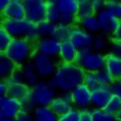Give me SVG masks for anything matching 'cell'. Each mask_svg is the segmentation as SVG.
Returning <instances> with one entry per match:
<instances>
[{
	"label": "cell",
	"instance_id": "23",
	"mask_svg": "<svg viewBox=\"0 0 121 121\" xmlns=\"http://www.w3.org/2000/svg\"><path fill=\"white\" fill-rule=\"evenodd\" d=\"M78 24L94 35L101 33V28H100L99 21L97 14H94L92 16L79 19Z\"/></svg>",
	"mask_w": 121,
	"mask_h": 121
},
{
	"label": "cell",
	"instance_id": "27",
	"mask_svg": "<svg viewBox=\"0 0 121 121\" xmlns=\"http://www.w3.org/2000/svg\"><path fill=\"white\" fill-rule=\"evenodd\" d=\"M94 14H96V13L93 8L92 0H78V8L77 11L78 20Z\"/></svg>",
	"mask_w": 121,
	"mask_h": 121
},
{
	"label": "cell",
	"instance_id": "10",
	"mask_svg": "<svg viewBox=\"0 0 121 121\" xmlns=\"http://www.w3.org/2000/svg\"><path fill=\"white\" fill-rule=\"evenodd\" d=\"M23 109L22 103L9 95L0 96V119H15Z\"/></svg>",
	"mask_w": 121,
	"mask_h": 121
},
{
	"label": "cell",
	"instance_id": "29",
	"mask_svg": "<svg viewBox=\"0 0 121 121\" xmlns=\"http://www.w3.org/2000/svg\"><path fill=\"white\" fill-rule=\"evenodd\" d=\"M105 9L119 20L121 19V0H105Z\"/></svg>",
	"mask_w": 121,
	"mask_h": 121
},
{
	"label": "cell",
	"instance_id": "9",
	"mask_svg": "<svg viewBox=\"0 0 121 121\" xmlns=\"http://www.w3.org/2000/svg\"><path fill=\"white\" fill-rule=\"evenodd\" d=\"M94 37H95L94 34L88 32L77 23L72 26L69 40L73 43L78 50H81L90 48L92 47Z\"/></svg>",
	"mask_w": 121,
	"mask_h": 121
},
{
	"label": "cell",
	"instance_id": "24",
	"mask_svg": "<svg viewBox=\"0 0 121 121\" xmlns=\"http://www.w3.org/2000/svg\"><path fill=\"white\" fill-rule=\"evenodd\" d=\"M71 26L65 25L62 23H57L53 25V29L51 32V37L57 39L59 42H64L69 40L71 33Z\"/></svg>",
	"mask_w": 121,
	"mask_h": 121
},
{
	"label": "cell",
	"instance_id": "37",
	"mask_svg": "<svg viewBox=\"0 0 121 121\" xmlns=\"http://www.w3.org/2000/svg\"><path fill=\"white\" fill-rule=\"evenodd\" d=\"M109 53H111L116 56L121 58V41L110 40L109 48Z\"/></svg>",
	"mask_w": 121,
	"mask_h": 121
},
{
	"label": "cell",
	"instance_id": "2",
	"mask_svg": "<svg viewBox=\"0 0 121 121\" xmlns=\"http://www.w3.org/2000/svg\"><path fill=\"white\" fill-rule=\"evenodd\" d=\"M34 51V43L25 39H13L4 53L12 59L18 67H22L30 61Z\"/></svg>",
	"mask_w": 121,
	"mask_h": 121
},
{
	"label": "cell",
	"instance_id": "25",
	"mask_svg": "<svg viewBox=\"0 0 121 121\" xmlns=\"http://www.w3.org/2000/svg\"><path fill=\"white\" fill-rule=\"evenodd\" d=\"M109 43H110L109 37L104 34L103 33H99L98 34H95L94 37L91 48L99 53H104V52L107 50L109 51Z\"/></svg>",
	"mask_w": 121,
	"mask_h": 121
},
{
	"label": "cell",
	"instance_id": "32",
	"mask_svg": "<svg viewBox=\"0 0 121 121\" xmlns=\"http://www.w3.org/2000/svg\"><path fill=\"white\" fill-rule=\"evenodd\" d=\"M104 109L116 116L121 110V99H119L115 95H113V97L110 99Z\"/></svg>",
	"mask_w": 121,
	"mask_h": 121
},
{
	"label": "cell",
	"instance_id": "13",
	"mask_svg": "<svg viewBox=\"0 0 121 121\" xmlns=\"http://www.w3.org/2000/svg\"><path fill=\"white\" fill-rule=\"evenodd\" d=\"M113 95H114L110 89V86L100 87L92 90V94H91L92 109H104Z\"/></svg>",
	"mask_w": 121,
	"mask_h": 121
},
{
	"label": "cell",
	"instance_id": "17",
	"mask_svg": "<svg viewBox=\"0 0 121 121\" xmlns=\"http://www.w3.org/2000/svg\"><path fill=\"white\" fill-rule=\"evenodd\" d=\"M78 49L69 40L62 42L58 60L62 64H74L78 57Z\"/></svg>",
	"mask_w": 121,
	"mask_h": 121
},
{
	"label": "cell",
	"instance_id": "28",
	"mask_svg": "<svg viewBox=\"0 0 121 121\" xmlns=\"http://www.w3.org/2000/svg\"><path fill=\"white\" fill-rule=\"evenodd\" d=\"M60 13L56 5V0H47V9L45 19L51 23H59Z\"/></svg>",
	"mask_w": 121,
	"mask_h": 121
},
{
	"label": "cell",
	"instance_id": "7",
	"mask_svg": "<svg viewBox=\"0 0 121 121\" xmlns=\"http://www.w3.org/2000/svg\"><path fill=\"white\" fill-rule=\"evenodd\" d=\"M25 18L33 23L45 19L47 9L46 0H23Z\"/></svg>",
	"mask_w": 121,
	"mask_h": 121
},
{
	"label": "cell",
	"instance_id": "21",
	"mask_svg": "<svg viewBox=\"0 0 121 121\" xmlns=\"http://www.w3.org/2000/svg\"><path fill=\"white\" fill-rule=\"evenodd\" d=\"M22 69L23 73L24 83L30 88L35 86L41 80V78L38 73L37 70L30 62H28L24 65L22 66Z\"/></svg>",
	"mask_w": 121,
	"mask_h": 121
},
{
	"label": "cell",
	"instance_id": "4",
	"mask_svg": "<svg viewBox=\"0 0 121 121\" xmlns=\"http://www.w3.org/2000/svg\"><path fill=\"white\" fill-rule=\"evenodd\" d=\"M57 92L48 80L41 79L31 88V101L34 107H50L58 95Z\"/></svg>",
	"mask_w": 121,
	"mask_h": 121
},
{
	"label": "cell",
	"instance_id": "42",
	"mask_svg": "<svg viewBox=\"0 0 121 121\" xmlns=\"http://www.w3.org/2000/svg\"><path fill=\"white\" fill-rule=\"evenodd\" d=\"M9 84L7 80H1L0 81V96H6L9 95Z\"/></svg>",
	"mask_w": 121,
	"mask_h": 121
},
{
	"label": "cell",
	"instance_id": "26",
	"mask_svg": "<svg viewBox=\"0 0 121 121\" xmlns=\"http://www.w3.org/2000/svg\"><path fill=\"white\" fill-rule=\"evenodd\" d=\"M56 5L60 14L63 13L77 14L78 0H56Z\"/></svg>",
	"mask_w": 121,
	"mask_h": 121
},
{
	"label": "cell",
	"instance_id": "38",
	"mask_svg": "<svg viewBox=\"0 0 121 121\" xmlns=\"http://www.w3.org/2000/svg\"><path fill=\"white\" fill-rule=\"evenodd\" d=\"M15 120L16 121H34V117H33L32 112L22 109V110L18 113L17 117L15 118Z\"/></svg>",
	"mask_w": 121,
	"mask_h": 121
},
{
	"label": "cell",
	"instance_id": "20",
	"mask_svg": "<svg viewBox=\"0 0 121 121\" xmlns=\"http://www.w3.org/2000/svg\"><path fill=\"white\" fill-rule=\"evenodd\" d=\"M18 66L4 53H0V78L7 80L10 78Z\"/></svg>",
	"mask_w": 121,
	"mask_h": 121
},
{
	"label": "cell",
	"instance_id": "35",
	"mask_svg": "<svg viewBox=\"0 0 121 121\" xmlns=\"http://www.w3.org/2000/svg\"><path fill=\"white\" fill-rule=\"evenodd\" d=\"M78 22V18L77 17V14H71V13H63L60 14L59 18V23H62L65 25L69 26H73L77 24Z\"/></svg>",
	"mask_w": 121,
	"mask_h": 121
},
{
	"label": "cell",
	"instance_id": "18",
	"mask_svg": "<svg viewBox=\"0 0 121 121\" xmlns=\"http://www.w3.org/2000/svg\"><path fill=\"white\" fill-rule=\"evenodd\" d=\"M9 84V95L18 99L22 104L31 100V88L24 82L13 83Z\"/></svg>",
	"mask_w": 121,
	"mask_h": 121
},
{
	"label": "cell",
	"instance_id": "39",
	"mask_svg": "<svg viewBox=\"0 0 121 121\" xmlns=\"http://www.w3.org/2000/svg\"><path fill=\"white\" fill-rule=\"evenodd\" d=\"M110 89L112 90L113 95L121 99V79L113 81L110 85Z\"/></svg>",
	"mask_w": 121,
	"mask_h": 121
},
{
	"label": "cell",
	"instance_id": "6",
	"mask_svg": "<svg viewBox=\"0 0 121 121\" xmlns=\"http://www.w3.org/2000/svg\"><path fill=\"white\" fill-rule=\"evenodd\" d=\"M32 23L26 18L18 19L2 18L0 28L7 31L13 39H25Z\"/></svg>",
	"mask_w": 121,
	"mask_h": 121
},
{
	"label": "cell",
	"instance_id": "22",
	"mask_svg": "<svg viewBox=\"0 0 121 121\" xmlns=\"http://www.w3.org/2000/svg\"><path fill=\"white\" fill-rule=\"evenodd\" d=\"M34 121H58L59 116L50 107H35L32 112Z\"/></svg>",
	"mask_w": 121,
	"mask_h": 121
},
{
	"label": "cell",
	"instance_id": "34",
	"mask_svg": "<svg viewBox=\"0 0 121 121\" xmlns=\"http://www.w3.org/2000/svg\"><path fill=\"white\" fill-rule=\"evenodd\" d=\"M58 121H80V111L73 108L69 112L59 116Z\"/></svg>",
	"mask_w": 121,
	"mask_h": 121
},
{
	"label": "cell",
	"instance_id": "47",
	"mask_svg": "<svg viewBox=\"0 0 121 121\" xmlns=\"http://www.w3.org/2000/svg\"><path fill=\"white\" fill-rule=\"evenodd\" d=\"M114 121H121V119H118V118H115V119H114Z\"/></svg>",
	"mask_w": 121,
	"mask_h": 121
},
{
	"label": "cell",
	"instance_id": "31",
	"mask_svg": "<svg viewBox=\"0 0 121 121\" xmlns=\"http://www.w3.org/2000/svg\"><path fill=\"white\" fill-rule=\"evenodd\" d=\"M35 24H36L38 33H39V39L40 38L48 37V36L51 35L53 23H51L50 22H48L46 19H43L42 21L39 22V23H35Z\"/></svg>",
	"mask_w": 121,
	"mask_h": 121
},
{
	"label": "cell",
	"instance_id": "8",
	"mask_svg": "<svg viewBox=\"0 0 121 121\" xmlns=\"http://www.w3.org/2000/svg\"><path fill=\"white\" fill-rule=\"evenodd\" d=\"M71 94V99L73 108L79 111L84 109H91V94L92 90L84 84L78 85L73 89Z\"/></svg>",
	"mask_w": 121,
	"mask_h": 121
},
{
	"label": "cell",
	"instance_id": "19",
	"mask_svg": "<svg viewBox=\"0 0 121 121\" xmlns=\"http://www.w3.org/2000/svg\"><path fill=\"white\" fill-rule=\"evenodd\" d=\"M104 69L114 81L121 79V58L108 52L105 54Z\"/></svg>",
	"mask_w": 121,
	"mask_h": 121
},
{
	"label": "cell",
	"instance_id": "3",
	"mask_svg": "<svg viewBox=\"0 0 121 121\" xmlns=\"http://www.w3.org/2000/svg\"><path fill=\"white\" fill-rule=\"evenodd\" d=\"M105 54L95 51L91 48L78 50L75 64L85 73L100 71L104 69Z\"/></svg>",
	"mask_w": 121,
	"mask_h": 121
},
{
	"label": "cell",
	"instance_id": "41",
	"mask_svg": "<svg viewBox=\"0 0 121 121\" xmlns=\"http://www.w3.org/2000/svg\"><path fill=\"white\" fill-rule=\"evenodd\" d=\"M92 4L96 13L105 9V0H92Z\"/></svg>",
	"mask_w": 121,
	"mask_h": 121
},
{
	"label": "cell",
	"instance_id": "46",
	"mask_svg": "<svg viewBox=\"0 0 121 121\" xmlns=\"http://www.w3.org/2000/svg\"><path fill=\"white\" fill-rule=\"evenodd\" d=\"M116 118H118V119H121V110L119 111V114L116 115Z\"/></svg>",
	"mask_w": 121,
	"mask_h": 121
},
{
	"label": "cell",
	"instance_id": "43",
	"mask_svg": "<svg viewBox=\"0 0 121 121\" xmlns=\"http://www.w3.org/2000/svg\"><path fill=\"white\" fill-rule=\"evenodd\" d=\"M80 121H94L91 109H84L80 111Z\"/></svg>",
	"mask_w": 121,
	"mask_h": 121
},
{
	"label": "cell",
	"instance_id": "1",
	"mask_svg": "<svg viewBox=\"0 0 121 121\" xmlns=\"http://www.w3.org/2000/svg\"><path fill=\"white\" fill-rule=\"evenodd\" d=\"M85 72L76 64L59 63L53 76L48 80L58 92L70 93L84 84Z\"/></svg>",
	"mask_w": 121,
	"mask_h": 121
},
{
	"label": "cell",
	"instance_id": "45",
	"mask_svg": "<svg viewBox=\"0 0 121 121\" xmlns=\"http://www.w3.org/2000/svg\"><path fill=\"white\" fill-rule=\"evenodd\" d=\"M0 121H16L15 119H0Z\"/></svg>",
	"mask_w": 121,
	"mask_h": 121
},
{
	"label": "cell",
	"instance_id": "12",
	"mask_svg": "<svg viewBox=\"0 0 121 121\" xmlns=\"http://www.w3.org/2000/svg\"><path fill=\"white\" fill-rule=\"evenodd\" d=\"M61 43H62L59 40L48 36L39 39V40L34 43V47L36 51L58 59L61 48Z\"/></svg>",
	"mask_w": 121,
	"mask_h": 121
},
{
	"label": "cell",
	"instance_id": "44",
	"mask_svg": "<svg viewBox=\"0 0 121 121\" xmlns=\"http://www.w3.org/2000/svg\"><path fill=\"white\" fill-rule=\"evenodd\" d=\"M9 3V0H1L0 1V12H3Z\"/></svg>",
	"mask_w": 121,
	"mask_h": 121
},
{
	"label": "cell",
	"instance_id": "33",
	"mask_svg": "<svg viewBox=\"0 0 121 121\" xmlns=\"http://www.w3.org/2000/svg\"><path fill=\"white\" fill-rule=\"evenodd\" d=\"M13 38L4 29L0 28V53H4L10 43H12Z\"/></svg>",
	"mask_w": 121,
	"mask_h": 121
},
{
	"label": "cell",
	"instance_id": "11",
	"mask_svg": "<svg viewBox=\"0 0 121 121\" xmlns=\"http://www.w3.org/2000/svg\"><path fill=\"white\" fill-rule=\"evenodd\" d=\"M113 78L109 73L104 69L98 72L85 73L84 84L91 90L100 87H109L113 83Z\"/></svg>",
	"mask_w": 121,
	"mask_h": 121
},
{
	"label": "cell",
	"instance_id": "40",
	"mask_svg": "<svg viewBox=\"0 0 121 121\" xmlns=\"http://www.w3.org/2000/svg\"><path fill=\"white\" fill-rule=\"evenodd\" d=\"M110 40H117V41H121V19L119 20L117 27L115 28L113 34L109 37Z\"/></svg>",
	"mask_w": 121,
	"mask_h": 121
},
{
	"label": "cell",
	"instance_id": "30",
	"mask_svg": "<svg viewBox=\"0 0 121 121\" xmlns=\"http://www.w3.org/2000/svg\"><path fill=\"white\" fill-rule=\"evenodd\" d=\"M94 121H114L116 116L110 114L105 109H91Z\"/></svg>",
	"mask_w": 121,
	"mask_h": 121
},
{
	"label": "cell",
	"instance_id": "15",
	"mask_svg": "<svg viewBox=\"0 0 121 121\" xmlns=\"http://www.w3.org/2000/svg\"><path fill=\"white\" fill-rule=\"evenodd\" d=\"M96 14L99 21L101 33H103L108 37H110V35L117 27L119 19L106 9L97 13Z\"/></svg>",
	"mask_w": 121,
	"mask_h": 121
},
{
	"label": "cell",
	"instance_id": "16",
	"mask_svg": "<svg viewBox=\"0 0 121 121\" xmlns=\"http://www.w3.org/2000/svg\"><path fill=\"white\" fill-rule=\"evenodd\" d=\"M2 18H25V9L23 0H9L6 9L1 12Z\"/></svg>",
	"mask_w": 121,
	"mask_h": 121
},
{
	"label": "cell",
	"instance_id": "14",
	"mask_svg": "<svg viewBox=\"0 0 121 121\" xmlns=\"http://www.w3.org/2000/svg\"><path fill=\"white\" fill-rule=\"evenodd\" d=\"M50 108L58 116H60L73 109L70 93H59L52 102Z\"/></svg>",
	"mask_w": 121,
	"mask_h": 121
},
{
	"label": "cell",
	"instance_id": "5",
	"mask_svg": "<svg viewBox=\"0 0 121 121\" xmlns=\"http://www.w3.org/2000/svg\"><path fill=\"white\" fill-rule=\"evenodd\" d=\"M29 62L37 70L41 79L49 80L53 76L59 62L57 59L49 57L43 53L34 51Z\"/></svg>",
	"mask_w": 121,
	"mask_h": 121
},
{
	"label": "cell",
	"instance_id": "36",
	"mask_svg": "<svg viewBox=\"0 0 121 121\" xmlns=\"http://www.w3.org/2000/svg\"><path fill=\"white\" fill-rule=\"evenodd\" d=\"M9 84H13V83H23L24 82L23 78V73L22 67H17L16 69L13 71L12 75L9 79H7Z\"/></svg>",
	"mask_w": 121,
	"mask_h": 121
}]
</instances>
